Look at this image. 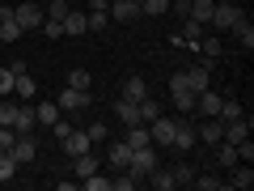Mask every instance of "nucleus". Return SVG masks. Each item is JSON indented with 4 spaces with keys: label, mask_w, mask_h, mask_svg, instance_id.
Segmentation results:
<instances>
[{
    "label": "nucleus",
    "mask_w": 254,
    "mask_h": 191,
    "mask_svg": "<svg viewBox=\"0 0 254 191\" xmlns=\"http://www.w3.org/2000/svg\"><path fill=\"white\" fill-rule=\"evenodd\" d=\"M153 166H157V149L144 145V149H131V162H127L123 170L131 174V179H136V187H140V183H148V170H153Z\"/></svg>",
    "instance_id": "f257e3e1"
},
{
    "label": "nucleus",
    "mask_w": 254,
    "mask_h": 191,
    "mask_svg": "<svg viewBox=\"0 0 254 191\" xmlns=\"http://www.w3.org/2000/svg\"><path fill=\"white\" fill-rule=\"evenodd\" d=\"M199 140H195V123L190 119H174V140L170 149H178V153H187V149H195Z\"/></svg>",
    "instance_id": "f03ea898"
},
{
    "label": "nucleus",
    "mask_w": 254,
    "mask_h": 191,
    "mask_svg": "<svg viewBox=\"0 0 254 191\" xmlns=\"http://www.w3.org/2000/svg\"><path fill=\"white\" fill-rule=\"evenodd\" d=\"M220 136H225V123L216 115H203V123H195V140L199 145H220Z\"/></svg>",
    "instance_id": "7ed1b4c3"
},
{
    "label": "nucleus",
    "mask_w": 254,
    "mask_h": 191,
    "mask_svg": "<svg viewBox=\"0 0 254 191\" xmlns=\"http://www.w3.org/2000/svg\"><path fill=\"white\" fill-rule=\"evenodd\" d=\"M13 17H17L21 34H26V30H38V26H43V4L26 0V4H17V9H13Z\"/></svg>",
    "instance_id": "20e7f679"
},
{
    "label": "nucleus",
    "mask_w": 254,
    "mask_h": 191,
    "mask_svg": "<svg viewBox=\"0 0 254 191\" xmlns=\"http://www.w3.org/2000/svg\"><path fill=\"white\" fill-rule=\"evenodd\" d=\"M237 17H242V4H233V0H216V9H212V21H208V26L229 30Z\"/></svg>",
    "instance_id": "39448f33"
},
{
    "label": "nucleus",
    "mask_w": 254,
    "mask_h": 191,
    "mask_svg": "<svg viewBox=\"0 0 254 191\" xmlns=\"http://www.w3.org/2000/svg\"><path fill=\"white\" fill-rule=\"evenodd\" d=\"M170 98H174V106H178V110H195V90L182 81V73H174V81H170Z\"/></svg>",
    "instance_id": "423d86ee"
},
{
    "label": "nucleus",
    "mask_w": 254,
    "mask_h": 191,
    "mask_svg": "<svg viewBox=\"0 0 254 191\" xmlns=\"http://www.w3.org/2000/svg\"><path fill=\"white\" fill-rule=\"evenodd\" d=\"M60 145H64V153H68V157H81V153H89V149H93V140H89V132H76V127H72Z\"/></svg>",
    "instance_id": "0eeeda50"
},
{
    "label": "nucleus",
    "mask_w": 254,
    "mask_h": 191,
    "mask_svg": "<svg viewBox=\"0 0 254 191\" xmlns=\"http://www.w3.org/2000/svg\"><path fill=\"white\" fill-rule=\"evenodd\" d=\"M89 102H93L89 90H72V85H68V90L60 94V102H55V106H60V110H85Z\"/></svg>",
    "instance_id": "6e6552de"
},
{
    "label": "nucleus",
    "mask_w": 254,
    "mask_h": 191,
    "mask_svg": "<svg viewBox=\"0 0 254 191\" xmlns=\"http://www.w3.org/2000/svg\"><path fill=\"white\" fill-rule=\"evenodd\" d=\"M34 157H38V140L30 136V132H21V136H17V145H13V162H17V166H26V162H34Z\"/></svg>",
    "instance_id": "1a4fd4ad"
},
{
    "label": "nucleus",
    "mask_w": 254,
    "mask_h": 191,
    "mask_svg": "<svg viewBox=\"0 0 254 191\" xmlns=\"http://www.w3.org/2000/svg\"><path fill=\"white\" fill-rule=\"evenodd\" d=\"M110 17L115 21H136L140 17V0H110Z\"/></svg>",
    "instance_id": "9d476101"
},
{
    "label": "nucleus",
    "mask_w": 254,
    "mask_h": 191,
    "mask_svg": "<svg viewBox=\"0 0 254 191\" xmlns=\"http://www.w3.org/2000/svg\"><path fill=\"white\" fill-rule=\"evenodd\" d=\"M148 136H153V145H170V140H174V119L157 115L153 123H148Z\"/></svg>",
    "instance_id": "9b49d317"
},
{
    "label": "nucleus",
    "mask_w": 254,
    "mask_h": 191,
    "mask_svg": "<svg viewBox=\"0 0 254 191\" xmlns=\"http://www.w3.org/2000/svg\"><path fill=\"white\" fill-rule=\"evenodd\" d=\"M21 38V26L13 17V9H0V43H17Z\"/></svg>",
    "instance_id": "f8f14e48"
},
{
    "label": "nucleus",
    "mask_w": 254,
    "mask_h": 191,
    "mask_svg": "<svg viewBox=\"0 0 254 191\" xmlns=\"http://www.w3.org/2000/svg\"><path fill=\"white\" fill-rule=\"evenodd\" d=\"M225 187H237V191H250V187H254V170H250V162H237V166H233V179H229Z\"/></svg>",
    "instance_id": "ddd939ff"
},
{
    "label": "nucleus",
    "mask_w": 254,
    "mask_h": 191,
    "mask_svg": "<svg viewBox=\"0 0 254 191\" xmlns=\"http://www.w3.org/2000/svg\"><path fill=\"white\" fill-rule=\"evenodd\" d=\"M64 34H72V38L89 34V21H85V13H81V9H68V17H64Z\"/></svg>",
    "instance_id": "4468645a"
},
{
    "label": "nucleus",
    "mask_w": 254,
    "mask_h": 191,
    "mask_svg": "<svg viewBox=\"0 0 254 191\" xmlns=\"http://www.w3.org/2000/svg\"><path fill=\"white\" fill-rule=\"evenodd\" d=\"M208 34V26L195 17H182V30H178V43H199V38Z\"/></svg>",
    "instance_id": "2eb2a0df"
},
{
    "label": "nucleus",
    "mask_w": 254,
    "mask_h": 191,
    "mask_svg": "<svg viewBox=\"0 0 254 191\" xmlns=\"http://www.w3.org/2000/svg\"><path fill=\"white\" fill-rule=\"evenodd\" d=\"M148 183H153L157 191H174V187H178V183H174V170H165L161 162H157L153 170H148Z\"/></svg>",
    "instance_id": "dca6fc26"
},
{
    "label": "nucleus",
    "mask_w": 254,
    "mask_h": 191,
    "mask_svg": "<svg viewBox=\"0 0 254 191\" xmlns=\"http://www.w3.org/2000/svg\"><path fill=\"white\" fill-rule=\"evenodd\" d=\"M115 110H119V119H123L127 127H131V123H144V119H140V102H131V98H119Z\"/></svg>",
    "instance_id": "f3484780"
},
{
    "label": "nucleus",
    "mask_w": 254,
    "mask_h": 191,
    "mask_svg": "<svg viewBox=\"0 0 254 191\" xmlns=\"http://www.w3.org/2000/svg\"><path fill=\"white\" fill-rule=\"evenodd\" d=\"M182 81H187L195 94L208 90V64H195V68H187V73H182Z\"/></svg>",
    "instance_id": "a211bd4d"
},
{
    "label": "nucleus",
    "mask_w": 254,
    "mask_h": 191,
    "mask_svg": "<svg viewBox=\"0 0 254 191\" xmlns=\"http://www.w3.org/2000/svg\"><path fill=\"white\" fill-rule=\"evenodd\" d=\"M123 98H131V102H144V98H148V81H144V77H127V85H123Z\"/></svg>",
    "instance_id": "6ab92c4d"
},
{
    "label": "nucleus",
    "mask_w": 254,
    "mask_h": 191,
    "mask_svg": "<svg viewBox=\"0 0 254 191\" xmlns=\"http://www.w3.org/2000/svg\"><path fill=\"white\" fill-rule=\"evenodd\" d=\"M38 127V119H34V106H17V119H13V132H34Z\"/></svg>",
    "instance_id": "aec40b11"
},
{
    "label": "nucleus",
    "mask_w": 254,
    "mask_h": 191,
    "mask_svg": "<svg viewBox=\"0 0 254 191\" xmlns=\"http://www.w3.org/2000/svg\"><path fill=\"white\" fill-rule=\"evenodd\" d=\"M212 9H216V0H190L187 17H195V21H203V26H208V21H212Z\"/></svg>",
    "instance_id": "412c9836"
},
{
    "label": "nucleus",
    "mask_w": 254,
    "mask_h": 191,
    "mask_svg": "<svg viewBox=\"0 0 254 191\" xmlns=\"http://www.w3.org/2000/svg\"><path fill=\"white\" fill-rule=\"evenodd\" d=\"M229 30H233V38H237V43L246 47V51H250V47H254V26H250V21H246V17H237V21H233V26H229Z\"/></svg>",
    "instance_id": "4be33fe9"
},
{
    "label": "nucleus",
    "mask_w": 254,
    "mask_h": 191,
    "mask_svg": "<svg viewBox=\"0 0 254 191\" xmlns=\"http://www.w3.org/2000/svg\"><path fill=\"white\" fill-rule=\"evenodd\" d=\"M60 115H64V110L55 106V102H43V106H34V119H38V123H43V127H51V123H55V119H60Z\"/></svg>",
    "instance_id": "5701e85b"
},
{
    "label": "nucleus",
    "mask_w": 254,
    "mask_h": 191,
    "mask_svg": "<svg viewBox=\"0 0 254 191\" xmlns=\"http://www.w3.org/2000/svg\"><path fill=\"white\" fill-rule=\"evenodd\" d=\"M68 9H72V0H47V4H43V17L64 21V17H68Z\"/></svg>",
    "instance_id": "b1692460"
},
{
    "label": "nucleus",
    "mask_w": 254,
    "mask_h": 191,
    "mask_svg": "<svg viewBox=\"0 0 254 191\" xmlns=\"http://www.w3.org/2000/svg\"><path fill=\"white\" fill-rule=\"evenodd\" d=\"M13 94H17V98H34V94H38V85H34V77H26V73H17V81H13Z\"/></svg>",
    "instance_id": "393cba45"
},
{
    "label": "nucleus",
    "mask_w": 254,
    "mask_h": 191,
    "mask_svg": "<svg viewBox=\"0 0 254 191\" xmlns=\"http://www.w3.org/2000/svg\"><path fill=\"white\" fill-rule=\"evenodd\" d=\"M127 162H131V145H127V140H123V145H110V166H115V170H123Z\"/></svg>",
    "instance_id": "a878e982"
},
{
    "label": "nucleus",
    "mask_w": 254,
    "mask_h": 191,
    "mask_svg": "<svg viewBox=\"0 0 254 191\" xmlns=\"http://www.w3.org/2000/svg\"><path fill=\"white\" fill-rule=\"evenodd\" d=\"M216 162L225 166V170H233V166L242 162V157H237V149H233V145H225V140H220V149H216Z\"/></svg>",
    "instance_id": "bb28decb"
},
{
    "label": "nucleus",
    "mask_w": 254,
    "mask_h": 191,
    "mask_svg": "<svg viewBox=\"0 0 254 191\" xmlns=\"http://www.w3.org/2000/svg\"><path fill=\"white\" fill-rule=\"evenodd\" d=\"M72 162H76V179H85V174L98 170V157H93V149H89V153H81V157H72Z\"/></svg>",
    "instance_id": "cd10ccee"
},
{
    "label": "nucleus",
    "mask_w": 254,
    "mask_h": 191,
    "mask_svg": "<svg viewBox=\"0 0 254 191\" xmlns=\"http://www.w3.org/2000/svg\"><path fill=\"white\" fill-rule=\"evenodd\" d=\"M195 47H199V51H203V64H212V60H216V55H220V43H216V38H212V34H203V38H199V43H195Z\"/></svg>",
    "instance_id": "c85d7f7f"
},
{
    "label": "nucleus",
    "mask_w": 254,
    "mask_h": 191,
    "mask_svg": "<svg viewBox=\"0 0 254 191\" xmlns=\"http://www.w3.org/2000/svg\"><path fill=\"white\" fill-rule=\"evenodd\" d=\"M38 30H43V38H51V43H60V38H64V21H55V17H43V26H38Z\"/></svg>",
    "instance_id": "c756f323"
},
{
    "label": "nucleus",
    "mask_w": 254,
    "mask_h": 191,
    "mask_svg": "<svg viewBox=\"0 0 254 191\" xmlns=\"http://www.w3.org/2000/svg\"><path fill=\"white\" fill-rule=\"evenodd\" d=\"M140 13H148V17H161V13H170V0H140Z\"/></svg>",
    "instance_id": "7c9ffc66"
},
{
    "label": "nucleus",
    "mask_w": 254,
    "mask_h": 191,
    "mask_svg": "<svg viewBox=\"0 0 254 191\" xmlns=\"http://www.w3.org/2000/svg\"><path fill=\"white\" fill-rule=\"evenodd\" d=\"M13 174H17V162H13V153H0V183H9Z\"/></svg>",
    "instance_id": "2f4dec72"
},
{
    "label": "nucleus",
    "mask_w": 254,
    "mask_h": 191,
    "mask_svg": "<svg viewBox=\"0 0 254 191\" xmlns=\"http://www.w3.org/2000/svg\"><path fill=\"white\" fill-rule=\"evenodd\" d=\"M89 81L93 77L85 73V68H72V73H68V85H72V90H89Z\"/></svg>",
    "instance_id": "473e14b6"
},
{
    "label": "nucleus",
    "mask_w": 254,
    "mask_h": 191,
    "mask_svg": "<svg viewBox=\"0 0 254 191\" xmlns=\"http://www.w3.org/2000/svg\"><path fill=\"white\" fill-rule=\"evenodd\" d=\"M174 183H178V187H182V183H195V166L178 162V166H174Z\"/></svg>",
    "instance_id": "72a5a7b5"
},
{
    "label": "nucleus",
    "mask_w": 254,
    "mask_h": 191,
    "mask_svg": "<svg viewBox=\"0 0 254 191\" xmlns=\"http://www.w3.org/2000/svg\"><path fill=\"white\" fill-rule=\"evenodd\" d=\"M106 17H110L106 9H89V13H85V21H89V30H106Z\"/></svg>",
    "instance_id": "f704fd0d"
},
{
    "label": "nucleus",
    "mask_w": 254,
    "mask_h": 191,
    "mask_svg": "<svg viewBox=\"0 0 254 191\" xmlns=\"http://www.w3.org/2000/svg\"><path fill=\"white\" fill-rule=\"evenodd\" d=\"M85 132H89V140H93V145H106V136H110V127H106V123H89Z\"/></svg>",
    "instance_id": "c9c22d12"
},
{
    "label": "nucleus",
    "mask_w": 254,
    "mask_h": 191,
    "mask_svg": "<svg viewBox=\"0 0 254 191\" xmlns=\"http://www.w3.org/2000/svg\"><path fill=\"white\" fill-rule=\"evenodd\" d=\"M157 115H161V106H157L153 98H144V102H140V119H144V123H153Z\"/></svg>",
    "instance_id": "e433bc0d"
},
{
    "label": "nucleus",
    "mask_w": 254,
    "mask_h": 191,
    "mask_svg": "<svg viewBox=\"0 0 254 191\" xmlns=\"http://www.w3.org/2000/svg\"><path fill=\"white\" fill-rule=\"evenodd\" d=\"M13 145H17V132L13 127H0V153H13Z\"/></svg>",
    "instance_id": "4c0bfd02"
},
{
    "label": "nucleus",
    "mask_w": 254,
    "mask_h": 191,
    "mask_svg": "<svg viewBox=\"0 0 254 191\" xmlns=\"http://www.w3.org/2000/svg\"><path fill=\"white\" fill-rule=\"evenodd\" d=\"M85 187L89 191H110V179H102V174L93 170V174H85Z\"/></svg>",
    "instance_id": "58836bf2"
},
{
    "label": "nucleus",
    "mask_w": 254,
    "mask_h": 191,
    "mask_svg": "<svg viewBox=\"0 0 254 191\" xmlns=\"http://www.w3.org/2000/svg\"><path fill=\"white\" fill-rule=\"evenodd\" d=\"M13 81H17L13 68H0V98H9V94H13Z\"/></svg>",
    "instance_id": "ea45409f"
},
{
    "label": "nucleus",
    "mask_w": 254,
    "mask_h": 191,
    "mask_svg": "<svg viewBox=\"0 0 254 191\" xmlns=\"http://www.w3.org/2000/svg\"><path fill=\"white\" fill-rule=\"evenodd\" d=\"M13 119H17V106L13 102H0V127H13Z\"/></svg>",
    "instance_id": "a19ab883"
},
{
    "label": "nucleus",
    "mask_w": 254,
    "mask_h": 191,
    "mask_svg": "<svg viewBox=\"0 0 254 191\" xmlns=\"http://www.w3.org/2000/svg\"><path fill=\"white\" fill-rule=\"evenodd\" d=\"M68 132H72V123H68V119L60 115V119H55V123H51V136H55V140H64V136H68Z\"/></svg>",
    "instance_id": "79ce46f5"
},
{
    "label": "nucleus",
    "mask_w": 254,
    "mask_h": 191,
    "mask_svg": "<svg viewBox=\"0 0 254 191\" xmlns=\"http://www.w3.org/2000/svg\"><path fill=\"white\" fill-rule=\"evenodd\" d=\"M110 187H115V191H131V187H136V179L123 170V179H110Z\"/></svg>",
    "instance_id": "37998d69"
},
{
    "label": "nucleus",
    "mask_w": 254,
    "mask_h": 191,
    "mask_svg": "<svg viewBox=\"0 0 254 191\" xmlns=\"http://www.w3.org/2000/svg\"><path fill=\"white\" fill-rule=\"evenodd\" d=\"M195 183H199L203 191H220V187H225V183H220V179H195Z\"/></svg>",
    "instance_id": "c03bdc74"
},
{
    "label": "nucleus",
    "mask_w": 254,
    "mask_h": 191,
    "mask_svg": "<svg viewBox=\"0 0 254 191\" xmlns=\"http://www.w3.org/2000/svg\"><path fill=\"white\" fill-rule=\"evenodd\" d=\"M89 9H110V0H89Z\"/></svg>",
    "instance_id": "a18cd8bd"
}]
</instances>
